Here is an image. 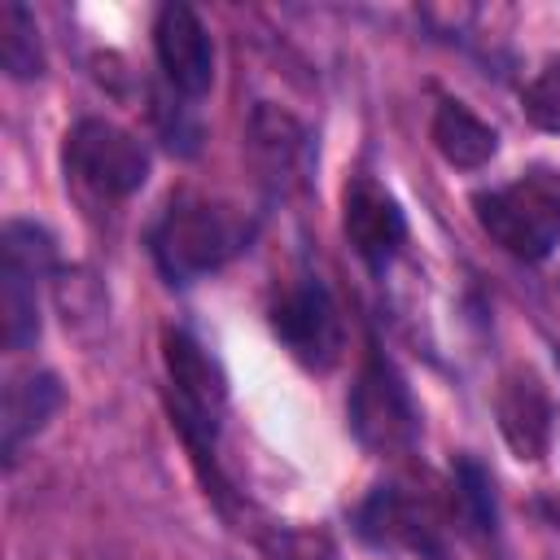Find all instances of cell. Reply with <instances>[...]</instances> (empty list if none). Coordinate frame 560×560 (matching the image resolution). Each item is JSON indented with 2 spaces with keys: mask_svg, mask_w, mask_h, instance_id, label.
<instances>
[{
  "mask_svg": "<svg viewBox=\"0 0 560 560\" xmlns=\"http://www.w3.org/2000/svg\"><path fill=\"white\" fill-rule=\"evenodd\" d=\"M346 236L368 267H385L407 241V214L376 179H354L346 188Z\"/></svg>",
  "mask_w": 560,
  "mask_h": 560,
  "instance_id": "8fae6325",
  "label": "cell"
},
{
  "mask_svg": "<svg viewBox=\"0 0 560 560\" xmlns=\"http://www.w3.org/2000/svg\"><path fill=\"white\" fill-rule=\"evenodd\" d=\"M359 534L376 547H402L420 560L451 556V529L442 508L411 486H376L359 508Z\"/></svg>",
  "mask_w": 560,
  "mask_h": 560,
  "instance_id": "52a82bcc",
  "label": "cell"
},
{
  "mask_svg": "<svg viewBox=\"0 0 560 560\" xmlns=\"http://www.w3.org/2000/svg\"><path fill=\"white\" fill-rule=\"evenodd\" d=\"M494 411H499V433H503V442L512 446L516 459L534 464V459L547 455L551 429H556V407H551V394H547L538 372L512 368L499 385Z\"/></svg>",
  "mask_w": 560,
  "mask_h": 560,
  "instance_id": "30bf717a",
  "label": "cell"
},
{
  "mask_svg": "<svg viewBox=\"0 0 560 560\" xmlns=\"http://www.w3.org/2000/svg\"><path fill=\"white\" fill-rule=\"evenodd\" d=\"M52 267V236L31 223H4L0 245V328L9 350H26L39 337V280Z\"/></svg>",
  "mask_w": 560,
  "mask_h": 560,
  "instance_id": "8992f818",
  "label": "cell"
},
{
  "mask_svg": "<svg viewBox=\"0 0 560 560\" xmlns=\"http://www.w3.org/2000/svg\"><path fill=\"white\" fill-rule=\"evenodd\" d=\"M66 175L101 201H122L149 179V149L109 118H79L66 131Z\"/></svg>",
  "mask_w": 560,
  "mask_h": 560,
  "instance_id": "5b68a950",
  "label": "cell"
},
{
  "mask_svg": "<svg viewBox=\"0 0 560 560\" xmlns=\"http://www.w3.org/2000/svg\"><path fill=\"white\" fill-rule=\"evenodd\" d=\"M61 407V381L52 372H22L4 385V407H0V455L4 464H18L22 446L52 420Z\"/></svg>",
  "mask_w": 560,
  "mask_h": 560,
  "instance_id": "7c38bea8",
  "label": "cell"
},
{
  "mask_svg": "<svg viewBox=\"0 0 560 560\" xmlns=\"http://www.w3.org/2000/svg\"><path fill=\"white\" fill-rule=\"evenodd\" d=\"M241 245H245V223L228 206L192 192L175 197L149 236V249L171 284H188L219 271Z\"/></svg>",
  "mask_w": 560,
  "mask_h": 560,
  "instance_id": "7a4b0ae2",
  "label": "cell"
},
{
  "mask_svg": "<svg viewBox=\"0 0 560 560\" xmlns=\"http://www.w3.org/2000/svg\"><path fill=\"white\" fill-rule=\"evenodd\" d=\"M525 118L551 136H560V61H547L521 92Z\"/></svg>",
  "mask_w": 560,
  "mask_h": 560,
  "instance_id": "ac0fdd59",
  "label": "cell"
},
{
  "mask_svg": "<svg viewBox=\"0 0 560 560\" xmlns=\"http://www.w3.org/2000/svg\"><path fill=\"white\" fill-rule=\"evenodd\" d=\"M429 136H433V149L459 171H481L499 153V131L481 122L464 101H442L433 109Z\"/></svg>",
  "mask_w": 560,
  "mask_h": 560,
  "instance_id": "4fadbf2b",
  "label": "cell"
},
{
  "mask_svg": "<svg viewBox=\"0 0 560 560\" xmlns=\"http://www.w3.org/2000/svg\"><path fill=\"white\" fill-rule=\"evenodd\" d=\"M249 136H254V149L267 158L271 171H293V162L302 153V140H306V131L298 127V118L284 114V109H276V105H258L254 109Z\"/></svg>",
  "mask_w": 560,
  "mask_h": 560,
  "instance_id": "9a60e30c",
  "label": "cell"
},
{
  "mask_svg": "<svg viewBox=\"0 0 560 560\" xmlns=\"http://www.w3.org/2000/svg\"><path fill=\"white\" fill-rule=\"evenodd\" d=\"M271 328L284 350L315 372H328L341 359V311L319 276H298L293 284H284V293L271 302Z\"/></svg>",
  "mask_w": 560,
  "mask_h": 560,
  "instance_id": "ba28073f",
  "label": "cell"
},
{
  "mask_svg": "<svg viewBox=\"0 0 560 560\" xmlns=\"http://www.w3.org/2000/svg\"><path fill=\"white\" fill-rule=\"evenodd\" d=\"M451 490H455V508L459 516L468 521L472 534H494V486L486 477V468L477 459H459L455 464V477H451Z\"/></svg>",
  "mask_w": 560,
  "mask_h": 560,
  "instance_id": "2e32d148",
  "label": "cell"
},
{
  "mask_svg": "<svg viewBox=\"0 0 560 560\" xmlns=\"http://www.w3.org/2000/svg\"><path fill=\"white\" fill-rule=\"evenodd\" d=\"M258 551H262V560H337L332 538L324 529H302V525L258 529Z\"/></svg>",
  "mask_w": 560,
  "mask_h": 560,
  "instance_id": "e0dca14e",
  "label": "cell"
},
{
  "mask_svg": "<svg viewBox=\"0 0 560 560\" xmlns=\"http://www.w3.org/2000/svg\"><path fill=\"white\" fill-rule=\"evenodd\" d=\"M0 66L9 79L26 83L44 74V48H39V26L35 13L22 0L0 4Z\"/></svg>",
  "mask_w": 560,
  "mask_h": 560,
  "instance_id": "5bb4252c",
  "label": "cell"
},
{
  "mask_svg": "<svg viewBox=\"0 0 560 560\" xmlns=\"http://www.w3.org/2000/svg\"><path fill=\"white\" fill-rule=\"evenodd\" d=\"M153 57L179 96H206L214 83V39L197 9L162 4L153 18Z\"/></svg>",
  "mask_w": 560,
  "mask_h": 560,
  "instance_id": "9c48e42d",
  "label": "cell"
},
{
  "mask_svg": "<svg viewBox=\"0 0 560 560\" xmlns=\"http://www.w3.org/2000/svg\"><path fill=\"white\" fill-rule=\"evenodd\" d=\"M162 368L171 381L175 424L188 438V446L197 455H206L219 438V420L228 407V376H223L219 359L197 337H188L184 328H171L162 337Z\"/></svg>",
  "mask_w": 560,
  "mask_h": 560,
  "instance_id": "3957f363",
  "label": "cell"
},
{
  "mask_svg": "<svg viewBox=\"0 0 560 560\" xmlns=\"http://www.w3.org/2000/svg\"><path fill=\"white\" fill-rule=\"evenodd\" d=\"M481 232L512 258L542 262L560 245V171L529 166L516 179L472 197Z\"/></svg>",
  "mask_w": 560,
  "mask_h": 560,
  "instance_id": "6da1fadb",
  "label": "cell"
},
{
  "mask_svg": "<svg viewBox=\"0 0 560 560\" xmlns=\"http://www.w3.org/2000/svg\"><path fill=\"white\" fill-rule=\"evenodd\" d=\"M346 416H350L354 442L372 455H407L420 438V411L411 402V389L381 350L363 359L350 385Z\"/></svg>",
  "mask_w": 560,
  "mask_h": 560,
  "instance_id": "277c9868",
  "label": "cell"
}]
</instances>
